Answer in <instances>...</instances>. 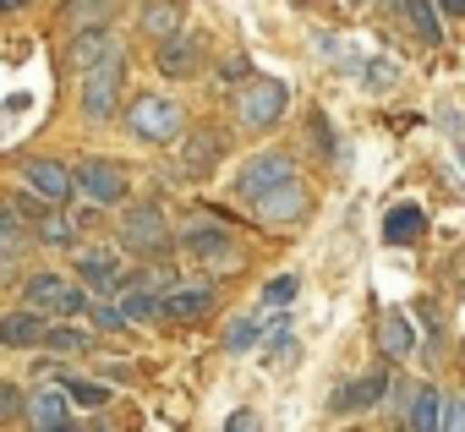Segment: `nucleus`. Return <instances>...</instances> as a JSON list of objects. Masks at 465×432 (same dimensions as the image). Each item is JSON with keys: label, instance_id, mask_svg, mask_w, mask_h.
<instances>
[{"label": "nucleus", "instance_id": "21", "mask_svg": "<svg viewBox=\"0 0 465 432\" xmlns=\"http://www.w3.org/2000/svg\"><path fill=\"white\" fill-rule=\"evenodd\" d=\"M400 12L411 17V28H416L421 44H438V39H443V34H438V0H400Z\"/></svg>", "mask_w": 465, "mask_h": 432}, {"label": "nucleus", "instance_id": "18", "mask_svg": "<svg viewBox=\"0 0 465 432\" xmlns=\"http://www.w3.org/2000/svg\"><path fill=\"white\" fill-rule=\"evenodd\" d=\"M181 247L208 258V263H219V258L236 263V241H230V231H192V236H181Z\"/></svg>", "mask_w": 465, "mask_h": 432}, {"label": "nucleus", "instance_id": "20", "mask_svg": "<svg viewBox=\"0 0 465 432\" xmlns=\"http://www.w3.org/2000/svg\"><path fill=\"white\" fill-rule=\"evenodd\" d=\"M378 339H383V350H389L394 361H405V356L416 350V339H411V318H405V312H383Z\"/></svg>", "mask_w": 465, "mask_h": 432}, {"label": "nucleus", "instance_id": "8", "mask_svg": "<svg viewBox=\"0 0 465 432\" xmlns=\"http://www.w3.org/2000/svg\"><path fill=\"white\" fill-rule=\"evenodd\" d=\"M23 186L55 208V202H66V197H72L77 175H72L66 164H55V159H28V164H23Z\"/></svg>", "mask_w": 465, "mask_h": 432}, {"label": "nucleus", "instance_id": "10", "mask_svg": "<svg viewBox=\"0 0 465 432\" xmlns=\"http://www.w3.org/2000/svg\"><path fill=\"white\" fill-rule=\"evenodd\" d=\"M307 208H312V191H307L302 181H291V186H280V191H269V197L258 202V220H263V225H296Z\"/></svg>", "mask_w": 465, "mask_h": 432}, {"label": "nucleus", "instance_id": "26", "mask_svg": "<svg viewBox=\"0 0 465 432\" xmlns=\"http://www.w3.org/2000/svg\"><path fill=\"white\" fill-rule=\"evenodd\" d=\"M121 312H126V318H137V323H143V318H159V312H164V296L126 290V296H121Z\"/></svg>", "mask_w": 465, "mask_h": 432}, {"label": "nucleus", "instance_id": "32", "mask_svg": "<svg viewBox=\"0 0 465 432\" xmlns=\"http://www.w3.org/2000/svg\"><path fill=\"white\" fill-rule=\"evenodd\" d=\"M0 410H6V416H17V410H23V394H17L12 383H0Z\"/></svg>", "mask_w": 465, "mask_h": 432}, {"label": "nucleus", "instance_id": "4", "mask_svg": "<svg viewBox=\"0 0 465 432\" xmlns=\"http://www.w3.org/2000/svg\"><path fill=\"white\" fill-rule=\"evenodd\" d=\"M224 148H230V137H224L219 126H192V132L181 137V148H175V175H186V181L213 175L219 159H224Z\"/></svg>", "mask_w": 465, "mask_h": 432}, {"label": "nucleus", "instance_id": "35", "mask_svg": "<svg viewBox=\"0 0 465 432\" xmlns=\"http://www.w3.org/2000/svg\"><path fill=\"white\" fill-rule=\"evenodd\" d=\"M443 12L449 17H465V0H443Z\"/></svg>", "mask_w": 465, "mask_h": 432}, {"label": "nucleus", "instance_id": "19", "mask_svg": "<svg viewBox=\"0 0 465 432\" xmlns=\"http://www.w3.org/2000/svg\"><path fill=\"white\" fill-rule=\"evenodd\" d=\"M159 72L164 77H192L197 72V44L192 39H164L159 44Z\"/></svg>", "mask_w": 465, "mask_h": 432}, {"label": "nucleus", "instance_id": "25", "mask_svg": "<svg viewBox=\"0 0 465 432\" xmlns=\"http://www.w3.org/2000/svg\"><path fill=\"white\" fill-rule=\"evenodd\" d=\"M28 410H34V427H66V421H61V416H66V399H61L55 388H39Z\"/></svg>", "mask_w": 465, "mask_h": 432}, {"label": "nucleus", "instance_id": "33", "mask_svg": "<svg viewBox=\"0 0 465 432\" xmlns=\"http://www.w3.org/2000/svg\"><path fill=\"white\" fill-rule=\"evenodd\" d=\"M252 427H258V416H252V410H236V416L224 421V432H252Z\"/></svg>", "mask_w": 465, "mask_h": 432}, {"label": "nucleus", "instance_id": "34", "mask_svg": "<svg viewBox=\"0 0 465 432\" xmlns=\"http://www.w3.org/2000/svg\"><path fill=\"white\" fill-rule=\"evenodd\" d=\"M449 432H465V399L449 405Z\"/></svg>", "mask_w": 465, "mask_h": 432}, {"label": "nucleus", "instance_id": "22", "mask_svg": "<svg viewBox=\"0 0 465 432\" xmlns=\"http://www.w3.org/2000/svg\"><path fill=\"white\" fill-rule=\"evenodd\" d=\"M77 231H83L77 220H66V213H55V208H50L45 220L34 225V241H45V247H66V241H77Z\"/></svg>", "mask_w": 465, "mask_h": 432}, {"label": "nucleus", "instance_id": "29", "mask_svg": "<svg viewBox=\"0 0 465 432\" xmlns=\"http://www.w3.org/2000/svg\"><path fill=\"white\" fill-rule=\"evenodd\" d=\"M291 296H296V274H280V280L263 285V307H269V312H285Z\"/></svg>", "mask_w": 465, "mask_h": 432}, {"label": "nucleus", "instance_id": "1", "mask_svg": "<svg viewBox=\"0 0 465 432\" xmlns=\"http://www.w3.org/2000/svg\"><path fill=\"white\" fill-rule=\"evenodd\" d=\"M126 132L143 137V142H175V137H186L192 126H186V115H181L175 99H164V93H143V99L126 104Z\"/></svg>", "mask_w": 465, "mask_h": 432}, {"label": "nucleus", "instance_id": "5", "mask_svg": "<svg viewBox=\"0 0 465 432\" xmlns=\"http://www.w3.org/2000/svg\"><path fill=\"white\" fill-rule=\"evenodd\" d=\"M121 77H126V55H121V50H115L110 61H99V66L83 77V115H88V121H110V115H115Z\"/></svg>", "mask_w": 465, "mask_h": 432}, {"label": "nucleus", "instance_id": "27", "mask_svg": "<svg viewBox=\"0 0 465 432\" xmlns=\"http://www.w3.org/2000/svg\"><path fill=\"white\" fill-rule=\"evenodd\" d=\"M88 345V334L83 329H72V323H50V339H45V350H55V356H72V350H83Z\"/></svg>", "mask_w": 465, "mask_h": 432}, {"label": "nucleus", "instance_id": "23", "mask_svg": "<svg viewBox=\"0 0 465 432\" xmlns=\"http://www.w3.org/2000/svg\"><path fill=\"white\" fill-rule=\"evenodd\" d=\"M175 28H181V6H175V0H164V6H148V12H143V34H153L159 44L175 39Z\"/></svg>", "mask_w": 465, "mask_h": 432}, {"label": "nucleus", "instance_id": "11", "mask_svg": "<svg viewBox=\"0 0 465 432\" xmlns=\"http://www.w3.org/2000/svg\"><path fill=\"white\" fill-rule=\"evenodd\" d=\"M115 50H121V44H115V39H110L104 28H83V34L72 39V50H66V61H72V66H77V72L88 77V72H94L99 61H110Z\"/></svg>", "mask_w": 465, "mask_h": 432}, {"label": "nucleus", "instance_id": "30", "mask_svg": "<svg viewBox=\"0 0 465 432\" xmlns=\"http://www.w3.org/2000/svg\"><path fill=\"white\" fill-rule=\"evenodd\" d=\"M94 323H99V329H126L132 318H126L121 307H110V301H94Z\"/></svg>", "mask_w": 465, "mask_h": 432}, {"label": "nucleus", "instance_id": "12", "mask_svg": "<svg viewBox=\"0 0 465 432\" xmlns=\"http://www.w3.org/2000/svg\"><path fill=\"white\" fill-rule=\"evenodd\" d=\"M0 339H6L12 350H28V345L50 339V323H45V312H6L0 318Z\"/></svg>", "mask_w": 465, "mask_h": 432}, {"label": "nucleus", "instance_id": "31", "mask_svg": "<svg viewBox=\"0 0 465 432\" xmlns=\"http://www.w3.org/2000/svg\"><path fill=\"white\" fill-rule=\"evenodd\" d=\"M312 137H318V148H323V153H334V137H329V121H323L318 110H312Z\"/></svg>", "mask_w": 465, "mask_h": 432}, {"label": "nucleus", "instance_id": "24", "mask_svg": "<svg viewBox=\"0 0 465 432\" xmlns=\"http://www.w3.org/2000/svg\"><path fill=\"white\" fill-rule=\"evenodd\" d=\"M258 339H263V318H236V323L224 329V350L230 356H247Z\"/></svg>", "mask_w": 465, "mask_h": 432}, {"label": "nucleus", "instance_id": "7", "mask_svg": "<svg viewBox=\"0 0 465 432\" xmlns=\"http://www.w3.org/2000/svg\"><path fill=\"white\" fill-rule=\"evenodd\" d=\"M72 175H77V191L88 202H121L126 197V164H115V159H83Z\"/></svg>", "mask_w": 465, "mask_h": 432}, {"label": "nucleus", "instance_id": "2", "mask_svg": "<svg viewBox=\"0 0 465 432\" xmlns=\"http://www.w3.org/2000/svg\"><path fill=\"white\" fill-rule=\"evenodd\" d=\"M291 181H296V159H291L285 148H263V153H252V159L236 170V191L252 197V202H263L269 191H280V186H291Z\"/></svg>", "mask_w": 465, "mask_h": 432}, {"label": "nucleus", "instance_id": "14", "mask_svg": "<svg viewBox=\"0 0 465 432\" xmlns=\"http://www.w3.org/2000/svg\"><path fill=\"white\" fill-rule=\"evenodd\" d=\"M208 307H213V290L208 285H175L164 296V318H175V323H197Z\"/></svg>", "mask_w": 465, "mask_h": 432}, {"label": "nucleus", "instance_id": "28", "mask_svg": "<svg viewBox=\"0 0 465 432\" xmlns=\"http://www.w3.org/2000/svg\"><path fill=\"white\" fill-rule=\"evenodd\" d=\"M66 388H72V405H83V410H99V405L110 399V388H104V383H94V378H72Z\"/></svg>", "mask_w": 465, "mask_h": 432}, {"label": "nucleus", "instance_id": "9", "mask_svg": "<svg viewBox=\"0 0 465 432\" xmlns=\"http://www.w3.org/2000/svg\"><path fill=\"white\" fill-rule=\"evenodd\" d=\"M121 236H126V247H137V252H159V247L170 241V225H164V213H159L153 202H137L126 220H121Z\"/></svg>", "mask_w": 465, "mask_h": 432}, {"label": "nucleus", "instance_id": "17", "mask_svg": "<svg viewBox=\"0 0 465 432\" xmlns=\"http://www.w3.org/2000/svg\"><path fill=\"white\" fill-rule=\"evenodd\" d=\"M421 231H427V220H421V208H411V202H400V208L383 213V241H400V247H405V241H416Z\"/></svg>", "mask_w": 465, "mask_h": 432}, {"label": "nucleus", "instance_id": "37", "mask_svg": "<svg viewBox=\"0 0 465 432\" xmlns=\"http://www.w3.org/2000/svg\"><path fill=\"white\" fill-rule=\"evenodd\" d=\"M34 432H72V427H34Z\"/></svg>", "mask_w": 465, "mask_h": 432}, {"label": "nucleus", "instance_id": "15", "mask_svg": "<svg viewBox=\"0 0 465 432\" xmlns=\"http://www.w3.org/2000/svg\"><path fill=\"white\" fill-rule=\"evenodd\" d=\"M411 432H449V399L438 388H421L411 405Z\"/></svg>", "mask_w": 465, "mask_h": 432}, {"label": "nucleus", "instance_id": "36", "mask_svg": "<svg viewBox=\"0 0 465 432\" xmlns=\"http://www.w3.org/2000/svg\"><path fill=\"white\" fill-rule=\"evenodd\" d=\"M0 6H6V12H23V6H28V0H0Z\"/></svg>", "mask_w": 465, "mask_h": 432}, {"label": "nucleus", "instance_id": "3", "mask_svg": "<svg viewBox=\"0 0 465 432\" xmlns=\"http://www.w3.org/2000/svg\"><path fill=\"white\" fill-rule=\"evenodd\" d=\"M23 301H28V312H50V318H77V312H94L88 290L66 285L61 274H34V280L23 285Z\"/></svg>", "mask_w": 465, "mask_h": 432}, {"label": "nucleus", "instance_id": "38", "mask_svg": "<svg viewBox=\"0 0 465 432\" xmlns=\"http://www.w3.org/2000/svg\"><path fill=\"white\" fill-rule=\"evenodd\" d=\"M460 361H465V345H460Z\"/></svg>", "mask_w": 465, "mask_h": 432}, {"label": "nucleus", "instance_id": "6", "mask_svg": "<svg viewBox=\"0 0 465 432\" xmlns=\"http://www.w3.org/2000/svg\"><path fill=\"white\" fill-rule=\"evenodd\" d=\"M236 115H242V126H274L285 115V83L280 77H252L247 93L236 99Z\"/></svg>", "mask_w": 465, "mask_h": 432}, {"label": "nucleus", "instance_id": "13", "mask_svg": "<svg viewBox=\"0 0 465 432\" xmlns=\"http://www.w3.org/2000/svg\"><path fill=\"white\" fill-rule=\"evenodd\" d=\"M383 394H389V372H367L334 394V410H372V405H383Z\"/></svg>", "mask_w": 465, "mask_h": 432}, {"label": "nucleus", "instance_id": "16", "mask_svg": "<svg viewBox=\"0 0 465 432\" xmlns=\"http://www.w3.org/2000/svg\"><path fill=\"white\" fill-rule=\"evenodd\" d=\"M77 274H83L88 285H115V280H121V252H115V247H88V252L77 258Z\"/></svg>", "mask_w": 465, "mask_h": 432}]
</instances>
